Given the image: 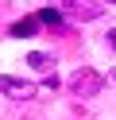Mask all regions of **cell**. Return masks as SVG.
I'll list each match as a JSON object with an SVG mask.
<instances>
[{
    "label": "cell",
    "mask_w": 116,
    "mask_h": 120,
    "mask_svg": "<svg viewBox=\"0 0 116 120\" xmlns=\"http://www.w3.org/2000/svg\"><path fill=\"white\" fill-rule=\"evenodd\" d=\"M46 8H54L62 19H74V23H89V19H101V4L97 0H50Z\"/></svg>",
    "instance_id": "obj_1"
},
{
    "label": "cell",
    "mask_w": 116,
    "mask_h": 120,
    "mask_svg": "<svg viewBox=\"0 0 116 120\" xmlns=\"http://www.w3.org/2000/svg\"><path fill=\"white\" fill-rule=\"evenodd\" d=\"M27 66H39V70H46V66H54V58H50V54H43V50H31V54H27Z\"/></svg>",
    "instance_id": "obj_6"
},
{
    "label": "cell",
    "mask_w": 116,
    "mask_h": 120,
    "mask_svg": "<svg viewBox=\"0 0 116 120\" xmlns=\"http://www.w3.org/2000/svg\"><path fill=\"white\" fill-rule=\"evenodd\" d=\"M0 93L12 97V101H31V97H35V85L23 81V78H8V74H0Z\"/></svg>",
    "instance_id": "obj_3"
},
{
    "label": "cell",
    "mask_w": 116,
    "mask_h": 120,
    "mask_svg": "<svg viewBox=\"0 0 116 120\" xmlns=\"http://www.w3.org/2000/svg\"><path fill=\"white\" fill-rule=\"evenodd\" d=\"M35 19H39V23H46V27H58V31L66 27V19H62L54 8H39V16H35Z\"/></svg>",
    "instance_id": "obj_4"
},
{
    "label": "cell",
    "mask_w": 116,
    "mask_h": 120,
    "mask_svg": "<svg viewBox=\"0 0 116 120\" xmlns=\"http://www.w3.org/2000/svg\"><path fill=\"white\" fill-rule=\"evenodd\" d=\"M101 89H105V78H101L97 70H89V66H81V70L70 78V93H74V97H81V101L97 97Z\"/></svg>",
    "instance_id": "obj_2"
},
{
    "label": "cell",
    "mask_w": 116,
    "mask_h": 120,
    "mask_svg": "<svg viewBox=\"0 0 116 120\" xmlns=\"http://www.w3.org/2000/svg\"><path fill=\"white\" fill-rule=\"evenodd\" d=\"M35 27H39L35 16H31V19H19V23H12V35H15V39H27V35H35Z\"/></svg>",
    "instance_id": "obj_5"
}]
</instances>
